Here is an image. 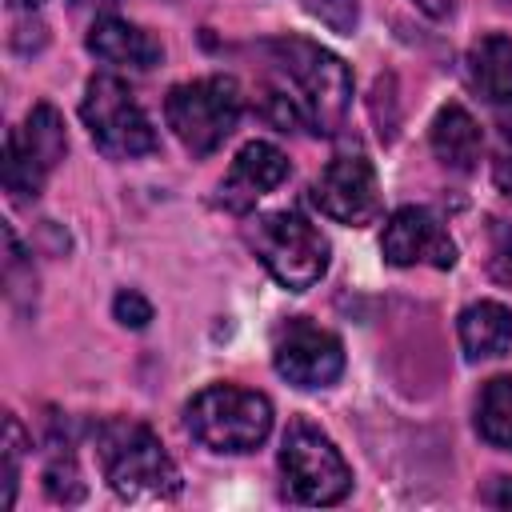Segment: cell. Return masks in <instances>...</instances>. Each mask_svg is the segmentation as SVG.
<instances>
[{
    "label": "cell",
    "mask_w": 512,
    "mask_h": 512,
    "mask_svg": "<svg viewBox=\"0 0 512 512\" xmlns=\"http://www.w3.org/2000/svg\"><path fill=\"white\" fill-rule=\"evenodd\" d=\"M276 372L296 388H328L344 372V348L312 320H288L272 344Z\"/></svg>",
    "instance_id": "10"
},
{
    "label": "cell",
    "mask_w": 512,
    "mask_h": 512,
    "mask_svg": "<svg viewBox=\"0 0 512 512\" xmlns=\"http://www.w3.org/2000/svg\"><path fill=\"white\" fill-rule=\"evenodd\" d=\"M480 148H484V136H480V124L472 120V112L464 104H444L432 120L436 160L452 172H472L480 160Z\"/></svg>",
    "instance_id": "15"
},
{
    "label": "cell",
    "mask_w": 512,
    "mask_h": 512,
    "mask_svg": "<svg viewBox=\"0 0 512 512\" xmlns=\"http://www.w3.org/2000/svg\"><path fill=\"white\" fill-rule=\"evenodd\" d=\"M100 468L116 496L124 500H172L180 492V472L152 428L132 420H108L96 432Z\"/></svg>",
    "instance_id": "2"
},
{
    "label": "cell",
    "mask_w": 512,
    "mask_h": 512,
    "mask_svg": "<svg viewBox=\"0 0 512 512\" xmlns=\"http://www.w3.org/2000/svg\"><path fill=\"white\" fill-rule=\"evenodd\" d=\"M240 112H244V96L232 76H204L176 84L164 100L168 128L192 156L216 152L240 124Z\"/></svg>",
    "instance_id": "4"
},
{
    "label": "cell",
    "mask_w": 512,
    "mask_h": 512,
    "mask_svg": "<svg viewBox=\"0 0 512 512\" xmlns=\"http://www.w3.org/2000/svg\"><path fill=\"white\" fill-rule=\"evenodd\" d=\"M8 4H12V8H40L44 0H8Z\"/></svg>",
    "instance_id": "28"
},
{
    "label": "cell",
    "mask_w": 512,
    "mask_h": 512,
    "mask_svg": "<svg viewBox=\"0 0 512 512\" xmlns=\"http://www.w3.org/2000/svg\"><path fill=\"white\" fill-rule=\"evenodd\" d=\"M496 272L504 280H512V232H500V244H496Z\"/></svg>",
    "instance_id": "22"
},
{
    "label": "cell",
    "mask_w": 512,
    "mask_h": 512,
    "mask_svg": "<svg viewBox=\"0 0 512 512\" xmlns=\"http://www.w3.org/2000/svg\"><path fill=\"white\" fill-rule=\"evenodd\" d=\"M500 136H504V140H512V116H508V112L500 116Z\"/></svg>",
    "instance_id": "27"
},
{
    "label": "cell",
    "mask_w": 512,
    "mask_h": 512,
    "mask_svg": "<svg viewBox=\"0 0 512 512\" xmlns=\"http://www.w3.org/2000/svg\"><path fill=\"white\" fill-rule=\"evenodd\" d=\"M44 492L56 504H80L84 500V480H80V468H76V460L68 452L48 460V468H44Z\"/></svg>",
    "instance_id": "18"
},
{
    "label": "cell",
    "mask_w": 512,
    "mask_h": 512,
    "mask_svg": "<svg viewBox=\"0 0 512 512\" xmlns=\"http://www.w3.org/2000/svg\"><path fill=\"white\" fill-rule=\"evenodd\" d=\"M272 64L280 68V92L288 96V104L296 108L300 128L316 132V136H336L344 128L348 104H352V72L348 64L304 40V36H280L268 44Z\"/></svg>",
    "instance_id": "1"
},
{
    "label": "cell",
    "mask_w": 512,
    "mask_h": 512,
    "mask_svg": "<svg viewBox=\"0 0 512 512\" xmlns=\"http://www.w3.org/2000/svg\"><path fill=\"white\" fill-rule=\"evenodd\" d=\"M424 16H432V20H448L452 12H456V0H412Z\"/></svg>",
    "instance_id": "23"
},
{
    "label": "cell",
    "mask_w": 512,
    "mask_h": 512,
    "mask_svg": "<svg viewBox=\"0 0 512 512\" xmlns=\"http://www.w3.org/2000/svg\"><path fill=\"white\" fill-rule=\"evenodd\" d=\"M464 72H468V84L488 104H508L512 100V36H500V32L480 36L464 56Z\"/></svg>",
    "instance_id": "16"
},
{
    "label": "cell",
    "mask_w": 512,
    "mask_h": 512,
    "mask_svg": "<svg viewBox=\"0 0 512 512\" xmlns=\"http://www.w3.org/2000/svg\"><path fill=\"white\" fill-rule=\"evenodd\" d=\"M76 8H112L116 0H72Z\"/></svg>",
    "instance_id": "26"
},
{
    "label": "cell",
    "mask_w": 512,
    "mask_h": 512,
    "mask_svg": "<svg viewBox=\"0 0 512 512\" xmlns=\"http://www.w3.org/2000/svg\"><path fill=\"white\" fill-rule=\"evenodd\" d=\"M68 152L64 120L52 104H36L20 128L8 132L4 140V188L12 200L40 196L44 180L56 172V164Z\"/></svg>",
    "instance_id": "8"
},
{
    "label": "cell",
    "mask_w": 512,
    "mask_h": 512,
    "mask_svg": "<svg viewBox=\"0 0 512 512\" xmlns=\"http://www.w3.org/2000/svg\"><path fill=\"white\" fill-rule=\"evenodd\" d=\"M284 176H288V156H284L276 144H268V140H252V144H244V148L236 152L228 176L220 180L216 200H220L228 212L240 216V212L256 208V200L268 196L276 184H284Z\"/></svg>",
    "instance_id": "12"
},
{
    "label": "cell",
    "mask_w": 512,
    "mask_h": 512,
    "mask_svg": "<svg viewBox=\"0 0 512 512\" xmlns=\"http://www.w3.org/2000/svg\"><path fill=\"white\" fill-rule=\"evenodd\" d=\"M484 496H488L492 504H500V508H512V480H496Z\"/></svg>",
    "instance_id": "25"
},
{
    "label": "cell",
    "mask_w": 512,
    "mask_h": 512,
    "mask_svg": "<svg viewBox=\"0 0 512 512\" xmlns=\"http://www.w3.org/2000/svg\"><path fill=\"white\" fill-rule=\"evenodd\" d=\"M248 244L256 248L260 264L272 272V280L284 284L288 292H304L328 272V240L320 236V228L308 216H300L292 208L260 216L248 228Z\"/></svg>",
    "instance_id": "5"
},
{
    "label": "cell",
    "mask_w": 512,
    "mask_h": 512,
    "mask_svg": "<svg viewBox=\"0 0 512 512\" xmlns=\"http://www.w3.org/2000/svg\"><path fill=\"white\" fill-rule=\"evenodd\" d=\"M492 180H496V188H500L504 196H512V156H500V160H496Z\"/></svg>",
    "instance_id": "24"
},
{
    "label": "cell",
    "mask_w": 512,
    "mask_h": 512,
    "mask_svg": "<svg viewBox=\"0 0 512 512\" xmlns=\"http://www.w3.org/2000/svg\"><path fill=\"white\" fill-rule=\"evenodd\" d=\"M476 428L488 444L512 452V376H496L484 384L476 404Z\"/></svg>",
    "instance_id": "17"
},
{
    "label": "cell",
    "mask_w": 512,
    "mask_h": 512,
    "mask_svg": "<svg viewBox=\"0 0 512 512\" xmlns=\"http://www.w3.org/2000/svg\"><path fill=\"white\" fill-rule=\"evenodd\" d=\"M460 348L468 360H496L512 352V312L500 300H480L460 312Z\"/></svg>",
    "instance_id": "14"
},
{
    "label": "cell",
    "mask_w": 512,
    "mask_h": 512,
    "mask_svg": "<svg viewBox=\"0 0 512 512\" xmlns=\"http://www.w3.org/2000/svg\"><path fill=\"white\" fill-rule=\"evenodd\" d=\"M308 16H316L324 28L340 32V36H352L356 32V20H360V4L356 0H304Z\"/></svg>",
    "instance_id": "20"
},
{
    "label": "cell",
    "mask_w": 512,
    "mask_h": 512,
    "mask_svg": "<svg viewBox=\"0 0 512 512\" xmlns=\"http://www.w3.org/2000/svg\"><path fill=\"white\" fill-rule=\"evenodd\" d=\"M380 252L396 268H412V264L452 268L456 264V244L444 232V224L428 208H412V204L388 216L384 236H380Z\"/></svg>",
    "instance_id": "11"
},
{
    "label": "cell",
    "mask_w": 512,
    "mask_h": 512,
    "mask_svg": "<svg viewBox=\"0 0 512 512\" xmlns=\"http://www.w3.org/2000/svg\"><path fill=\"white\" fill-rule=\"evenodd\" d=\"M280 472L284 488L300 504H336L352 488V468L344 464L340 448L308 420H292L280 444Z\"/></svg>",
    "instance_id": "7"
},
{
    "label": "cell",
    "mask_w": 512,
    "mask_h": 512,
    "mask_svg": "<svg viewBox=\"0 0 512 512\" xmlns=\"http://www.w3.org/2000/svg\"><path fill=\"white\" fill-rule=\"evenodd\" d=\"M312 204L336 224L348 228L372 224L380 216V184L372 160L364 152H344L328 160V168L312 184Z\"/></svg>",
    "instance_id": "9"
},
{
    "label": "cell",
    "mask_w": 512,
    "mask_h": 512,
    "mask_svg": "<svg viewBox=\"0 0 512 512\" xmlns=\"http://www.w3.org/2000/svg\"><path fill=\"white\" fill-rule=\"evenodd\" d=\"M84 128L96 140V148L112 160H136L156 152V128L140 100L128 92L124 80L116 76H92L84 104H80Z\"/></svg>",
    "instance_id": "6"
},
{
    "label": "cell",
    "mask_w": 512,
    "mask_h": 512,
    "mask_svg": "<svg viewBox=\"0 0 512 512\" xmlns=\"http://www.w3.org/2000/svg\"><path fill=\"white\" fill-rule=\"evenodd\" d=\"M88 52L112 68H132V72H148L164 60V48L152 32H144L140 24H128L120 16H104L88 28Z\"/></svg>",
    "instance_id": "13"
},
{
    "label": "cell",
    "mask_w": 512,
    "mask_h": 512,
    "mask_svg": "<svg viewBox=\"0 0 512 512\" xmlns=\"http://www.w3.org/2000/svg\"><path fill=\"white\" fill-rule=\"evenodd\" d=\"M184 420L188 432L212 452H252L272 432V404L252 388L212 384L192 396Z\"/></svg>",
    "instance_id": "3"
},
{
    "label": "cell",
    "mask_w": 512,
    "mask_h": 512,
    "mask_svg": "<svg viewBox=\"0 0 512 512\" xmlns=\"http://www.w3.org/2000/svg\"><path fill=\"white\" fill-rule=\"evenodd\" d=\"M24 428L16 416H4V492H0V504L12 508L16 504V480H20V456H24Z\"/></svg>",
    "instance_id": "19"
},
{
    "label": "cell",
    "mask_w": 512,
    "mask_h": 512,
    "mask_svg": "<svg viewBox=\"0 0 512 512\" xmlns=\"http://www.w3.org/2000/svg\"><path fill=\"white\" fill-rule=\"evenodd\" d=\"M112 312H116V320L124 324V328H148V320H152V304L140 296V292H116V300H112Z\"/></svg>",
    "instance_id": "21"
}]
</instances>
